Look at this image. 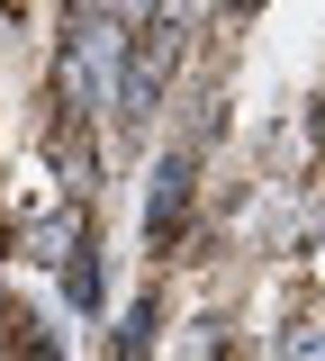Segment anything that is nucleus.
<instances>
[{
    "instance_id": "7ed1b4c3",
    "label": "nucleus",
    "mask_w": 325,
    "mask_h": 361,
    "mask_svg": "<svg viewBox=\"0 0 325 361\" xmlns=\"http://www.w3.org/2000/svg\"><path fill=\"white\" fill-rule=\"evenodd\" d=\"M82 244H99V208H82V199H37V208L0 217V253L27 271H63Z\"/></svg>"
},
{
    "instance_id": "20e7f679",
    "label": "nucleus",
    "mask_w": 325,
    "mask_h": 361,
    "mask_svg": "<svg viewBox=\"0 0 325 361\" xmlns=\"http://www.w3.org/2000/svg\"><path fill=\"white\" fill-rule=\"evenodd\" d=\"M46 172H54V199H82L99 208V190H109V135L99 127H73V118H46Z\"/></svg>"
},
{
    "instance_id": "1a4fd4ad",
    "label": "nucleus",
    "mask_w": 325,
    "mask_h": 361,
    "mask_svg": "<svg viewBox=\"0 0 325 361\" xmlns=\"http://www.w3.org/2000/svg\"><path fill=\"white\" fill-rule=\"evenodd\" d=\"M262 9H271V0H208V18H217V37H226V27H244V18H262Z\"/></svg>"
},
{
    "instance_id": "0eeeda50",
    "label": "nucleus",
    "mask_w": 325,
    "mask_h": 361,
    "mask_svg": "<svg viewBox=\"0 0 325 361\" xmlns=\"http://www.w3.org/2000/svg\"><path fill=\"white\" fill-rule=\"evenodd\" d=\"M271 361H325V316H289L271 334Z\"/></svg>"
},
{
    "instance_id": "9d476101",
    "label": "nucleus",
    "mask_w": 325,
    "mask_h": 361,
    "mask_svg": "<svg viewBox=\"0 0 325 361\" xmlns=\"http://www.w3.org/2000/svg\"><path fill=\"white\" fill-rule=\"evenodd\" d=\"M307 154H317V172H325V90L307 99Z\"/></svg>"
},
{
    "instance_id": "6e6552de",
    "label": "nucleus",
    "mask_w": 325,
    "mask_h": 361,
    "mask_svg": "<svg viewBox=\"0 0 325 361\" xmlns=\"http://www.w3.org/2000/svg\"><path fill=\"white\" fill-rule=\"evenodd\" d=\"M163 9H181V0H109V18H118V27H154Z\"/></svg>"
},
{
    "instance_id": "423d86ee",
    "label": "nucleus",
    "mask_w": 325,
    "mask_h": 361,
    "mask_svg": "<svg viewBox=\"0 0 325 361\" xmlns=\"http://www.w3.org/2000/svg\"><path fill=\"white\" fill-rule=\"evenodd\" d=\"M54 298L73 325H109V244H82L73 262L54 271Z\"/></svg>"
},
{
    "instance_id": "f03ea898",
    "label": "nucleus",
    "mask_w": 325,
    "mask_h": 361,
    "mask_svg": "<svg viewBox=\"0 0 325 361\" xmlns=\"http://www.w3.org/2000/svg\"><path fill=\"white\" fill-rule=\"evenodd\" d=\"M199 172H208V163H199L190 145H172V135L145 154V262H154V271H172L190 253V226H199Z\"/></svg>"
},
{
    "instance_id": "9b49d317",
    "label": "nucleus",
    "mask_w": 325,
    "mask_h": 361,
    "mask_svg": "<svg viewBox=\"0 0 325 361\" xmlns=\"http://www.w3.org/2000/svg\"><path fill=\"white\" fill-rule=\"evenodd\" d=\"M0 361H73L63 343H27V353H0Z\"/></svg>"
},
{
    "instance_id": "39448f33",
    "label": "nucleus",
    "mask_w": 325,
    "mask_h": 361,
    "mask_svg": "<svg viewBox=\"0 0 325 361\" xmlns=\"http://www.w3.org/2000/svg\"><path fill=\"white\" fill-rule=\"evenodd\" d=\"M163 334H172V298H163V280H145L136 298L109 316V361H154Z\"/></svg>"
},
{
    "instance_id": "f257e3e1",
    "label": "nucleus",
    "mask_w": 325,
    "mask_h": 361,
    "mask_svg": "<svg viewBox=\"0 0 325 361\" xmlns=\"http://www.w3.org/2000/svg\"><path fill=\"white\" fill-rule=\"evenodd\" d=\"M127 54H136V27H118V18H63L54 54H46V118H73V127L109 135Z\"/></svg>"
}]
</instances>
